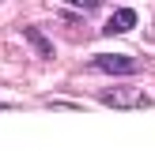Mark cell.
Wrapping results in <instances>:
<instances>
[{
	"label": "cell",
	"mask_w": 155,
	"mask_h": 158,
	"mask_svg": "<svg viewBox=\"0 0 155 158\" xmlns=\"http://www.w3.org/2000/svg\"><path fill=\"white\" fill-rule=\"evenodd\" d=\"M136 27V11L132 8H121V11H113L110 15V23H106V34H125Z\"/></svg>",
	"instance_id": "obj_3"
},
{
	"label": "cell",
	"mask_w": 155,
	"mask_h": 158,
	"mask_svg": "<svg viewBox=\"0 0 155 158\" xmlns=\"http://www.w3.org/2000/svg\"><path fill=\"white\" fill-rule=\"evenodd\" d=\"M64 4H72V8H80V11H91V8H99L102 0H64Z\"/></svg>",
	"instance_id": "obj_4"
},
{
	"label": "cell",
	"mask_w": 155,
	"mask_h": 158,
	"mask_svg": "<svg viewBox=\"0 0 155 158\" xmlns=\"http://www.w3.org/2000/svg\"><path fill=\"white\" fill-rule=\"evenodd\" d=\"M99 102L110 106V109H148L151 98L144 90H132V87H110V90L99 94Z\"/></svg>",
	"instance_id": "obj_1"
},
{
	"label": "cell",
	"mask_w": 155,
	"mask_h": 158,
	"mask_svg": "<svg viewBox=\"0 0 155 158\" xmlns=\"http://www.w3.org/2000/svg\"><path fill=\"white\" fill-rule=\"evenodd\" d=\"M95 68L106 72V75H136L140 64L132 60V56H117V53H102V56H95Z\"/></svg>",
	"instance_id": "obj_2"
},
{
	"label": "cell",
	"mask_w": 155,
	"mask_h": 158,
	"mask_svg": "<svg viewBox=\"0 0 155 158\" xmlns=\"http://www.w3.org/2000/svg\"><path fill=\"white\" fill-rule=\"evenodd\" d=\"M27 38H30L34 45H38V53H46V56H49V45L42 42V34H38V30H27Z\"/></svg>",
	"instance_id": "obj_5"
}]
</instances>
